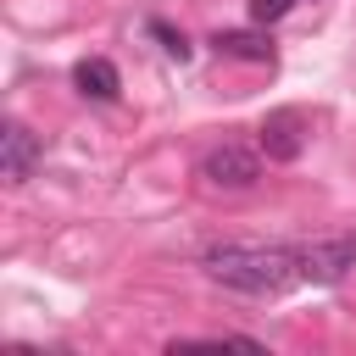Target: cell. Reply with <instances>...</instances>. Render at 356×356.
Masks as SVG:
<instances>
[{"instance_id": "1", "label": "cell", "mask_w": 356, "mask_h": 356, "mask_svg": "<svg viewBox=\"0 0 356 356\" xmlns=\"http://www.w3.org/2000/svg\"><path fill=\"white\" fill-rule=\"evenodd\" d=\"M206 278L239 289V295H284L300 278V245H217L206 250Z\"/></svg>"}, {"instance_id": "8", "label": "cell", "mask_w": 356, "mask_h": 356, "mask_svg": "<svg viewBox=\"0 0 356 356\" xmlns=\"http://www.w3.org/2000/svg\"><path fill=\"white\" fill-rule=\"evenodd\" d=\"M150 33H156V39H161V50H167V56H178V61H184V56H189V39H184V33H172V28H167V22H150Z\"/></svg>"}, {"instance_id": "2", "label": "cell", "mask_w": 356, "mask_h": 356, "mask_svg": "<svg viewBox=\"0 0 356 356\" xmlns=\"http://www.w3.org/2000/svg\"><path fill=\"white\" fill-rule=\"evenodd\" d=\"M350 267H356V234L300 245V278H306V284H334V278H345Z\"/></svg>"}, {"instance_id": "9", "label": "cell", "mask_w": 356, "mask_h": 356, "mask_svg": "<svg viewBox=\"0 0 356 356\" xmlns=\"http://www.w3.org/2000/svg\"><path fill=\"white\" fill-rule=\"evenodd\" d=\"M289 6H295V0H250V22H261V28H267V22H278Z\"/></svg>"}, {"instance_id": "4", "label": "cell", "mask_w": 356, "mask_h": 356, "mask_svg": "<svg viewBox=\"0 0 356 356\" xmlns=\"http://www.w3.org/2000/svg\"><path fill=\"white\" fill-rule=\"evenodd\" d=\"M200 178H206L211 189H250V184L261 178V161H256L250 150H239V145H222V150H211V156L200 161Z\"/></svg>"}, {"instance_id": "3", "label": "cell", "mask_w": 356, "mask_h": 356, "mask_svg": "<svg viewBox=\"0 0 356 356\" xmlns=\"http://www.w3.org/2000/svg\"><path fill=\"white\" fill-rule=\"evenodd\" d=\"M300 150H306V117H300L295 106L267 111V117H261V156H267V161H295Z\"/></svg>"}, {"instance_id": "5", "label": "cell", "mask_w": 356, "mask_h": 356, "mask_svg": "<svg viewBox=\"0 0 356 356\" xmlns=\"http://www.w3.org/2000/svg\"><path fill=\"white\" fill-rule=\"evenodd\" d=\"M0 150H6V161H0L6 184H22V178L33 172V161H39V134H33V128H22V122H6Z\"/></svg>"}, {"instance_id": "7", "label": "cell", "mask_w": 356, "mask_h": 356, "mask_svg": "<svg viewBox=\"0 0 356 356\" xmlns=\"http://www.w3.org/2000/svg\"><path fill=\"white\" fill-rule=\"evenodd\" d=\"M217 56H234V61H273V39L267 33H250V28H222L211 39Z\"/></svg>"}, {"instance_id": "6", "label": "cell", "mask_w": 356, "mask_h": 356, "mask_svg": "<svg viewBox=\"0 0 356 356\" xmlns=\"http://www.w3.org/2000/svg\"><path fill=\"white\" fill-rule=\"evenodd\" d=\"M72 83H78V95H89V100H117V89H122V78H117V67H111L106 56L78 61V67H72Z\"/></svg>"}]
</instances>
